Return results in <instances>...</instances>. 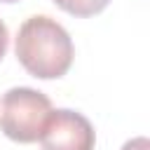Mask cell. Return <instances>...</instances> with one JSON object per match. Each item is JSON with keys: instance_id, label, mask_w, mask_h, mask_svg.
Listing matches in <instances>:
<instances>
[{"instance_id": "5b68a950", "label": "cell", "mask_w": 150, "mask_h": 150, "mask_svg": "<svg viewBox=\"0 0 150 150\" xmlns=\"http://www.w3.org/2000/svg\"><path fill=\"white\" fill-rule=\"evenodd\" d=\"M122 150H150V143H148V138L138 136V138H131V141H127V143L122 145Z\"/></svg>"}, {"instance_id": "7a4b0ae2", "label": "cell", "mask_w": 150, "mask_h": 150, "mask_svg": "<svg viewBox=\"0 0 150 150\" xmlns=\"http://www.w3.org/2000/svg\"><path fill=\"white\" fill-rule=\"evenodd\" d=\"M52 115V103L42 91L14 87L0 98V129L16 143H35Z\"/></svg>"}, {"instance_id": "277c9868", "label": "cell", "mask_w": 150, "mask_h": 150, "mask_svg": "<svg viewBox=\"0 0 150 150\" xmlns=\"http://www.w3.org/2000/svg\"><path fill=\"white\" fill-rule=\"evenodd\" d=\"M110 0H54V5H59L63 12L73 14V16H94L98 12H103L108 7Z\"/></svg>"}, {"instance_id": "8992f818", "label": "cell", "mask_w": 150, "mask_h": 150, "mask_svg": "<svg viewBox=\"0 0 150 150\" xmlns=\"http://www.w3.org/2000/svg\"><path fill=\"white\" fill-rule=\"evenodd\" d=\"M7 45H9V33H7V26L0 19V59L7 54Z\"/></svg>"}, {"instance_id": "3957f363", "label": "cell", "mask_w": 150, "mask_h": 150, "mask_svg": "<svg viewBox=\"0 0 150 150\" xmlns=\"http://www.w3.org/2000/svg\"><path fill=\"white\" fill-rule=\"evenodd\" d=\"M94 143L96 134L91 122L82 112L68 108L52 110L40 134L42 150H94Z\"/></svg>"}, {"instance_id": "6da1fadb", "label": "cell", "mask_w": 150, "mask_h": 150, "mask_svg": "<svg viewBox=\"0 0 150 150\" xmlns=\"http://www.w3.org/2000/svg\"><path fill=\"white\" fill-rule=\"evenodd\" d=\"M73 40L68 30L52 16H30L16 35L19 63L40 80H54L68 73L73 63Z\"/></svg>"}, {"instance_id": "52a82bcc", "label": "cell", "mask_w": 150, "mask_h": 150, "mask_svg": "<svg viewBox=\"0 0 150 150\" xmlns=\"http://www.w3.org/2000/svg\"><path fill=\"white\" fill-rule=\"evenodd\" d=\"M0 2H19V0H0Z\"/></svg>"}]
</instances>
